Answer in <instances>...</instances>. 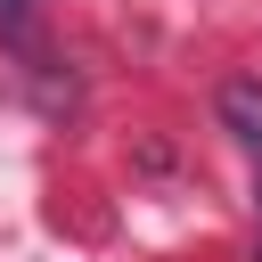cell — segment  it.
I'll use <instances>...</instances> for the list:
<instances>
[{
  "mask_svg": "<svg viewBox=\"0 0 262 262\" xmlns=\"http://www.w3.org/2000/svg\"><path fill=\"white\" fill-rule=\"evenodd\" d=\"M221 123H229L237 147L262 156V82H221Z\"/></svg>",
  "mask_w": 262,
  "mask_h": 262,
  "instance_id": "1",
  "label": "cell"
},
{
  "mask_svg": "<svg viewBox=\"0 0 262 262\" xmlns=\"http://www.w3.org/2000/svg\"><path fill=\"white\" fill-rule=\"evenodd\" d=\"M254 205H262V188H254Z\"/></svg>",
  "mask_w": 262,
  "mask_h": 262,
  "instance_id": "2",
  "label": "cell"
}]
</instances>
